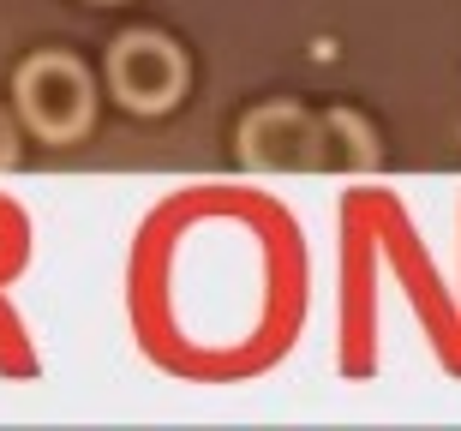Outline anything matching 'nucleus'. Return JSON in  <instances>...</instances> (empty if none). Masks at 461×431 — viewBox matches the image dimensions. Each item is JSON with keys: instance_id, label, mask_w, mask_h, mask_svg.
<instances>
[{"instance_id": "obj_6", "label": "nucleus", "mask_w": 461, "mask_h": 431, "mask_svg": "<svg viewBox=\"0 0 461 431\" xmlns=\"http://www.w3.org/2000/svg\"><path fill=\"white\" fill-rule=\"evenodd\" d=\"M103 6H114V0H103Z\"/></svg>"}, {"instance_id": "obj_1", "label": "nucleus", "mask_w": 461, "mask_h": 431, "mask_svg": "<svg viewBox=\"0 0 461 431\" xmlns=\"http://www.w3.org/2000/svg\"><path fill=\"white\" fill-rule=\"evenodd\" d=\"M13 96H18L24 126L49 144H72L90 126V114H96V85H90V72L72 54H31L18 67Z\"/></svg>"}, {"instance_id": "obj_3", "label": "nucleus", "mask_w": 461, "mask_h": 431, "mask_svg": "<svg viewBox=\"0 0 461 431\" xmlns=\"http://www.w3.org/2000/svg\"><path fill=\"white\" fill-rule=\"evenodd\" d=\"M240 162L258 174H300L324 162V121L294 103L252 108L240 121Z\"/></svg>"}, {"instance_id": "obj_2", "label": "nucleus", "mask_w": 461, "mask_h": 431, "mask_svg": "<svg viewBox=\"0 0 461 431\" xmlns=\"http://www.w3.org/2000/svg\"><path fill=\"white\" fill-rule=\"evenodd\" d=\"M108 90L132 114H168L180 103V90H186V60H180V49L168 36L126 31L108 49Z\"/></svg>"}, {"instance_id": "obj_4", "label": "nucleus", "mask_w": 461, "mask_h": 431, "mask_svg": "<svg viewBox=\"0 0 461 431\" xmlns=\"http://www.w3.org/2000/svg\"><path fill=\"white\" fill-rule=\"evenodd\" d=\"M324 144H336V150H324V162H336V168H354V174L377 168V139L354 108H330L324 114Z\"/></svg>"}, {"instance_id": "obj_5", "label": "nucleus", "mask_w": 461, "mask_h": 431, "mask_svg": "<svg viewBox=\"0 0 461 431\" xmlns=\"http://www.w3.org/2000/svg\"><path fill=\"white\" fill-rule=\"evenodd\" d=\"M13 162H18V132L6 121V108H0V168H13Z\"/></svg>"}]
</instances>
